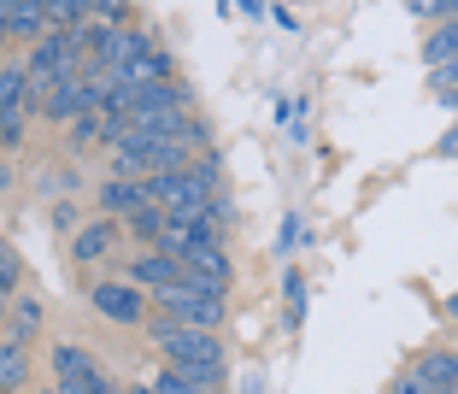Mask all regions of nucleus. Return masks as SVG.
<instances>
[{
    "label": "nucleus",
    "mask_w": 458,
    "mask_h": 394,
    "mask_svg": "<svg viewBox=\"0 0 458 394\" xmlns=\"http://www.w3.org/2000/svg\"><path fill=\"white\" fill-rule=\"evenodd\" d=\"M148 336H153V347L165 354L171 371H182V365H224V341H217V330H189V324H171V318H148Z\"/></svg>",
    "instance_id": "nucleus-1"
},
{
    "label": "nucleus",
    "mask_w": 458,
    "mask_h": 394,
    "mask_svg": "<svg viewBox=\"0 0 458 394\" xmlns=\"http://www.w3.org/2000/svg\"><path fill=\"white\" fill-rule=\"evenodd\" d=\"M153 306H159V318H171V324H189V330H224V318H229V295L200 288V283L165 288V295H153Z\"/></svg>",
    "instance_id": "nucleus-2"
},
{
    "label": "nucleus",
    "mask_w": 458,
    "mask_h": 394,
    "mask_svg": "<svg viewBox=\"0 0 458 394\" xmlns=\"http://www.w3.org/2000/svg\"><path fill=\"white\" fill-rule=\"evenodd\" d=\"M89 306H95L106 324H123V330H141L148 313H153V300L141 295L135 283H123V277H118V283H95V288H89Z\"/></svg>",
    "instance_id": "nucleus-3"
},
{
    "label": "nucleus",
    "mask_w": 458,
    "mask_h": 394,
    "mask_svg": "<svg viewBox=\"0 0 458 394\" xmlns=\"http://www.w3.org/2000/svg\"><path fill=\"white\" fill-rule=\"evenodd\" d=\"M229 253L224 242H194L189 253H182V283H200V288H217V295H229Z\"/></svg>",
    "instance_id": "nucleus-4"
},
{
    "label": "nucleus",
    "mask_w": 458,
    "mask_h": 394,
    "mask_svg": "<svg viewBox=\"0 0 458 394\" xmlns=\"http://www.w3.org/2000/svg\"><path fill=\"white\" fill-rule=\"evenodd\" d=\"M123 283H135L141 295H165V288L182 283V259H171V253H159V247H148L141 259H130V265H123Z\"/></svg>",
    "instance_id": "nucleus-5"
},
{
    "label": "nucleus",
    "mask_w": 458,
    "mask_h": 394,
    "mask_svg": "<svg viewBox=\"0 0 458 394\" xmlns=\"http://www.w3.org/2000/svg\"><path fill=\"white\" fill-rule=\"evenodd\" d=\"M112 247H118V224H112V218H95V224H82V230L71 236V259H77V265H95Z\"/></svg>",
    "instance_id": "nucleus-6"
},
{
    "label": "nucleus",
    "mask_w": 458,
    "mask_h": 394,
    "mask_svg": "<svg viewBox=\"0 0 458 394\" xmlns=\"http://www.w3.org/2000/svg\"><path fill=\"white\" fill-rule=\"evenodd\" d=\"M153 206V194H148V183H100V212H123V218H135V212H148Z\"/></svg>",
    "instance_id": "nucleus-7"
},
{
    "label": "nucleus",
    "mask_w": 458,
    "mask_h": 394,
    "mask_svg": "<svg viewBox=\"0 0 458 394\" xmlns=\"http://www.w3.org/2000/svg\"><path fill=\"white\" fill-rule=\"evenodd\" d=\"M13 36H54V18H47V0H13Z\"/></svg>",
    "instance_id": "nucleus-8"
},
{
    "label": "nucleus",
    "mask_w": 458,
    "mask_h": 394,
    "mask_svg": "<svg viewBox=\"0 0 458 394\" xmlns=\"http://www.w3.org/2000/svg\"><path fill=\"white\" fill-rule=\"evenodd\" d=\"M453 59H458V18H446V24H435L429 41H423V65L441 71V65H453Z\"/></svg>",
    "instance_id": "nucleus-9"
},
{
    "label": "nucleus",
    "mask_w": 458,
    "mask_h": 394,
    "mask_svg": "<svg viewBox=\"0 0 458 394\" xmlns=\"http://www.w3.org/2000/svg\"><path fill=\"white\" fill-rule=\"evenodd\" d=\"M54 377L59 382H89V377H100V365L82 354L77 341H65V347H54Z\"/></svg>",
    "instance_id": "nucleus-10"
},
{
    "label": "nucleus",
    "mask_w": 458,
    "mask_h": 394,
    "mask_svg": "<svg viewBox=\"0 0 458 394\" xmlns=\"http://www.w3.org/2000/svg\"><path fill=\"white\" fill-rule=\"evenodd\" d=\"M30 382V347L24 341H0V389H24Z\"/></svg>",
    "instance_id": "nucleus-11"
},
{
    "label": "nucleus",
    "mask_w": 458,
    "mask_h": 394,
    "mask_svg": "<svg viewBox=\"0 0 458 394\" xmlns=\"http://www.w3.org/2000/svg\"><path fill=\"white\" fill-rule=\"evenodd\" d=\"M100 141H106V118H100V112L71 124V153H89V148H100Z\"/></svg>",
    "instance_id": "nucleus-12"
},
{
    "label": "nucleus",
    "mask_w": 458,
    "mask_h": 394,
    "mask_svg": "<svg viewBox=\"0 0 458 394\" xmlns=\"http://www.w3.org/2000/svg\"><path fill=\"white\" fill-rule=\"evenodd\" d=\"M36 330H41V300H13V341H24V347H30Z\"/></svg>",
    "instance_id": "nucleus-13"
},
{
    "label": "nucleus",
    "mask_w": 458,
    "mask_h": 394,
    "mask_svg": "<svg viewBox=\"0 0 458 394\" xmlns=\"http://www.w3.org/2000/svg\"><path fill=\"white\" fill-rule=\"evenodd\" d=\"M165 371H171V365H165ZM176 377H182V382H194V389H206V394H217V389L229 382V365H182Z\"/></svg>",
    "instance_id": "nucleus-14"
},
{
    "label": "nucleus",
    "mask_w": 458,
    "mask_h": 394,
    "mask_svg": "<svg viewBox=\"0 0 458 394\" xmlns=\"http://www.w3.org/2000/svg\"><path fill=\"white\" fill-rule=\"evenodd\" d=\"M405 13L418 18V24H446V18H458V0H411Z\"/></svg>",
    "instance_id": "nucleus-15"
},
{
    "label": "nucleus",
    "mask_w": 458,
    "mask_h": 394,
    "mask_svg": "<svg viewBox=\"0 0 458 394\" xmlns=\"http://www.w3.org/2000/svg\"><path fill=\"white\" fill-rule=\"evenodd\" d=\"M283 300H288V324H300V318H306V277L300 271L283 277Z\"/></svg>",
    "instance_id": "nucleus-16"
},
{
    "label": "nucleus",
    "mask_w": 458,
    "mask_h": 394,
    "mask_svg": "<svg viewBox=\"0 0 458 394\" xmlns=\"http://www.w3.org/2000/svg\"><path fill=\"white\" fill-rule=\"evenodd\" d=\"M18 283H24V259H18V247H13V242H0V288L13 295Z\"/></svg>",
    "instance_id": "nucleus-17"
},
{
    "label": "nucleus",
    "mask_w": 458,
    "mask_h": 394,
    "mask_svg": "<svg viewBox=\"0 0 458 394\" xmlns=\"http://www.w3.org/2000/svg\"><path fill=\"white\" fill-rule=\"evenodd\" d=\"M388 394H435V389H429V382H423V377H418V365H405V371H400V377H394V382H388Z\"/></svg>",
    "instance_id": "nucleus-18"
},
{
    "label": "nucleus",
    "mask_w": 458,
    "mask_h": 394,
    "mask_svg": "<svg viewBox=\"0 0 458 394\" xmlns=\"http://www.w3.org/2000/svg\"><path fill=\"white\" fill-rule=\"evenodd\" d=\"M148 389H153V394H206V389H194V382H182L176 371H159V377H153Z\"/></svg>",
    "instance_id": "nucleus-19"
},
{
    "label": "nucleus",
    "mask_w": 458,
    "mask_h": 394,
    "mask_svg": "<svg viewBox=\"0 0 458 394\" xmlns=\"http://www.w3.org/2000/svg\"><path fill=\"white\" fill-rule=\"evenodd\" d=\"M159 224H165L159 206H148V212H135V218H130V230L141 236V242H153V236H159Z\"/></svg>",
    "instance_id": "nucleus-20"
},
{
    "label": "nucleus",
    "mask_w": 458,
    "mask_h": 394,
    "mask_svg": "<svg viewBox=\"0 0 458 394\" xmlns=\"http://www.w3.org/2000/svg\"><path fill=\"white\" fill-rule=\"evenodd\" d=\"M429 82H435V95H441V89H458V59L441 65V71H429Z\"/></svg>",
    "instance_id": "nucleus-21"
},
{
    "label": "nucleus",
    "mask_w": 458,
    "mask_h": 394,
    "mask_svg": "<svg viewBox=\"0 0 458 394\" xmlns=\"http://www.w3.org/2000/svg\"><path fill=\"white\" fill-rule=\"evenodd\" d=\"M435 153H441V159H458V124H453V130H446L441 141H435Z\"/></svg>",
    "instance_id": "nucleus-22"
},
{
    "label": "nucleus",
    "mask_w": 458,
    "mask_h": 394,
    "mask_svg": "<svg viewBox=\"0 0 458 394\" xmlns=\"http://www.w3.org/2000/svg\"><path fill=\"white\" fill-rule=\"evenodd\" d=\"M6 36H13V0H0V47H6Z\"/></svg>",
    "instance_id": "nucleus-23"
},
{
    "label": "nucleus",
    "mask_w": 458,
    "mask_h": 394,
    "mask_svg": "<svg viewBox=\"0 0 458 394\" xmlns=\"http://www.w3.org/2000/svg\"><path fill=\"white\" fill-rule=\"evenodd\" d=\"M0 324H13V295L0 288Z\"/></svg>",
    "instance_id": "nucleus-24"
},
{
    "label": "nucleus",
    "mask_w": 458,
    "mask_h": 394,
    "mask_svg": "<svg viewBox=\"0 0 458 394\" xmlns=\"http://www.w3.org/2000/svg\"><path fill=\"white\" fill-rule=\"evenodd\" d=\"M435 100H441V107H453V112H458V89H441V95H435Z\"/></svg>",
    "instance_id": "nucleus-25"
},
{
    "label": "nucleus",
    "mask_w": 458,
    "mask_h": 394,
    "mask_svg": "<svg viewBox=\"0 0 458 394\" xmlns=\"http://www.w3.org/2000/svg\"><path fill=\"white\" fill-rule=\"evenodd\" d=\"M441 313H446V318H453V324H458V295H446V306H441Z\"/></svg>",
    "instance_id": "nucleus-26"
},
{
    "label": "nucleus",
    "mask_w": 458,
    "mask_h": 394,
    "mask_svg": "<svg viewBox=\"0 0 458 394\" xmlns=\"http://www.w3.org/2000/svg\"><path fill=\"white\" fill-rule=\"evenodd\" d=\"M242 394H265V377H247V389Z\"/></svg>",
    "instance_id": "nucleus-27"
},
{
    "label": "nucleus",
    "mask_w": 458,
    "mask_h": 394,
    "mask_svg": "<svg viewBox=\"0 0 458 394\" xmlns=\"http://www.w3.org/2000/svg\"><path fill=\"white\" fill-rule=\"evenodd\" d=\"M6 183H13V171H6V165H0V189H6Z\"/></svg>",
    "instance_id": "nucleus-28"
},
{
    "label": "nucleus",
    "mask_w": 458,
    "mask_h": 394,
    "mask_svg": "<svg viewBox=\"0 0 458 394\" xmlns=\"http://www.w3.org/2000/svg\"><path fill=\"white\" fill-rule=\"evenodd\" d=\"M0 394H13V389H0Z\"/></svg>",
    "instance_id": "nucleus-29"
},
{
    "label": "nucleus",
    "mask_w": 458,
    "mask_h": 394,
    "mask_svg": "<svg viewBox=\"0 0 458 394\" xmlns=\"http://www.w3.org/2000/svg\"><path fill=\"white\" fill-rule=\"evenodd\" d=\"M47 394H59V389H47Z\"/></svg>",
    "instance_id": "nucleus-30"
}]
</instances>
